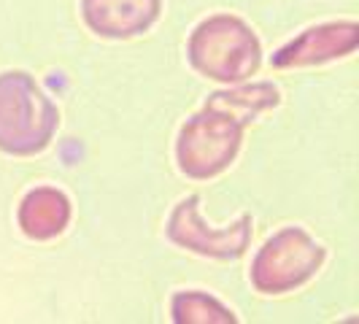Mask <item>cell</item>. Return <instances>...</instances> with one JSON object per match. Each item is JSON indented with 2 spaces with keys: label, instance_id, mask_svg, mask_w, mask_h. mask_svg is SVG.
<instances>
[{
  "label": "cell",
  "instance_id": "1",
  "mask_svg": "<svg viewBox=\"0 0 359 324\" xmlns=\"http://www.w3.org/2000/svg\"><path fill=\"white\" fill-rule=\"evenodd\" d=\"M57 106L25 71L0 73V151L30 157L52 144Z\"/></svg>",
  "mask_w": 359,
  "mask_h": 324
},
{
  "label": "cell",
  "instance_id": "2",
  "mask_svg": "<svg viewBox=\"0 0 359 324\" xmlns=\"http://www.w3.org/2000/svg\"><path fill=\"white\" fill-rule=\"evenodd\" d=\"M187 54L195 71L224 84H238L254 76L262 62L257 33L243 19L230 14H216L200 22L189 36Z\"/></svg>",
  "mask_w": 359,
  "mask_h": 324
},
{
  "label": "cell",
  "instance_id": "3",
  "mask_svg": "<svg viewBox=\"0 0 359 324\" xmlns=\"http://www.w3.org/2000/svg\"><path fill=\"white\" fill-rule=\"evenodd\" d=\"M243 130L246 122L241 116L208 100L203 111H198L181 127L176 144L181 173H187L189 179L219 176L238 157Z\"/></svg>",
  "mask_w": 359,
  "mask_h": 324
},
{
  "label": "cell",
  "instance_id": "4",
  "mask_svg": "<svg viewBox=\"0 0 359 324\" xmlns=\"http://www.w3.org/2000/svg\"><path fill=\"white\" fill-rule=\"evenodd\" d=\"M324 249L303 230L284 227L265 241L252 262V284L257 292L281 295L292 292L322 268Z\"/></svg>",
  "mask_w": 359,
  "mask_h": 324
},
{
  "label": "cell",
  "instance_id": "5",
  "mask_svg": "<svg viewBox=\"0 0 359 324\" xmlns=\"http://www.w3.org/2000/svg\"><path fill=\"white\" fill-rule=\"evenodd\" d=\"M168 238L181 246L203 257L214 259H238L252 243V216L243 214L238 222L222 230H211L200 216V198L181 200L168 219Z\"/></svg>",
  "mask_w": 359,
  "mask_h": 324
},
{
  "label": "cell",
  "instance_id": "6",
  "mask_svg": "<svg viewBox=\"0 0 359 324\" xmlns=\"http://www.w3.org/2000/svg\"><path fill=\"white\" fill-rule=\"evenodd\" d=\"M359 27L354 22H330L311 27L297 36L273 57L276 68H294V65H319L335 57H346L357 49Z\"/></svg>",
  "mask_w": 359,
  "mask_h": 324
},
{
  "label": "cell",
  "instance_id": "7",
  "mask_svg": "<svg viewBox=\"0 0 359 324\" xmlns=\"http://www.w3.org/2000/svg\"><path fill=\"white\" fill-rule=\"evenodd\" d=\"M162 0H81V14L92 33L133 38L146 33L160 17Z\"/></svg>",
  "mask_w": 359,
  "mask_h": 324
},
{
  "label": "cell",
  "instance_id": "8",
  "mask_svg": "<svg viewBox=\"0 0 359 324\" xmlns=\"http://www.w3.org/2000/svg\"><path fill=\"white\" fill-rule=\"evenodd\" d=\"M71 222V200L54 187H38L27 192L19 205V227L33 241L57 238Z\"/></svg>",
  "mask_w": 359,
  "mask_h": 324
},
{
  "label": "cell",
  "instance_id": "9",
  "mask_svg": "<svg viewBox=\"0 0 359 324\" xmlns=\"http://www.w3.org/2000/svg\"><path fill=\"white\" fill-rule=\"evenodd\" d=\"M216 106L233 111L235 116H241L246 125L252 122L257 114L262 111H270L281 103V92L276 90L268 81H259V84H249V87H241V90H230V92H214L208 97Z\"/></svg>",
  "mask_w": 359,
  "mask_h": 324
},
{
  "label": "cell",
  "instance_id": "10",
  "mask_svg": "<svg viewBox=\"0 0 359 324\" xmlns=\"http://www.w3.org/2000/svg\"><path fill=\"white\" fill-rule=\"evenodd\" d=\"M173 319L179 324H233L235 316L216 297L203 292H179L173 297Z\"/></svg>",
  "mask_w": 359,
  "mask_h": 324
}]
</instances>
